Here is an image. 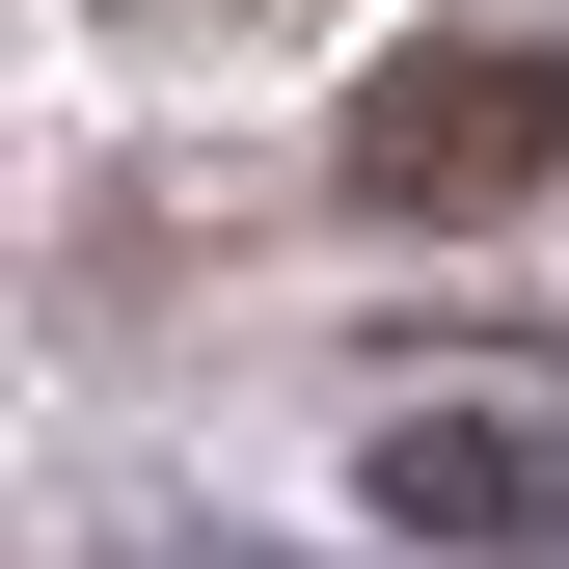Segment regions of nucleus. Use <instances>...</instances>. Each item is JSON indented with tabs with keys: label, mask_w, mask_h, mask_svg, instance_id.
Returning a JSON list of instances; mask_svg holds the SVG:
<instances>
[{
	"label": "nucleus",
	"mask_w": 569,
	"mask_h": 569,
	"mask_svg": "<svg viewBox=\"0 0 569 569\" xmlns=\"http://www.w3.org/2000/svg\"><path fill=\"white\" fill-rule=\"evenodd\" d=\"M380 516L407 542H569V435L542 407H380Z\"/></svg>",
	"instance_id": "nucleus-2"
},
{
	"label": "nucleus",
	"mask_w": 569,
	"mask_h": 569,
	"mask_svg": "<svg viewBox=\"0 0 569 569\" xmlns=\"http://www.w3.org/2000/svg\"><path fill=\"white\" fill-rule=\"evenodd\" d=\"M542 163H569V54L542 28H407L380 82H352V190H380V218H516Z\"/></svg>",
	"instance_id": "nucleus-1"
}]
</instances>
